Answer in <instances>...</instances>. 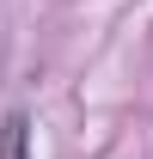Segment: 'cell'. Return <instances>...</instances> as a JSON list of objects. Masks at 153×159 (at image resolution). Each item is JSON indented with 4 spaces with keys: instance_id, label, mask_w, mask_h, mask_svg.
I'll list each match as a JSON object with an SVG mask.
<instances>
[{
    "instance_id": "1",
    "label": "cell",
    "mask_w": 153,
    "mask_h": 159,
    "mask_svg": "<svg viewBox=\"0 0 153 159\" xmlns=\"http://www.w3.org/2000/svg\"><path fill=\"white\" fill-rule=\"evenodd\" d=\"M0 159H31V110H6L0 116Z\"/></svg>"
}]
</instances>
